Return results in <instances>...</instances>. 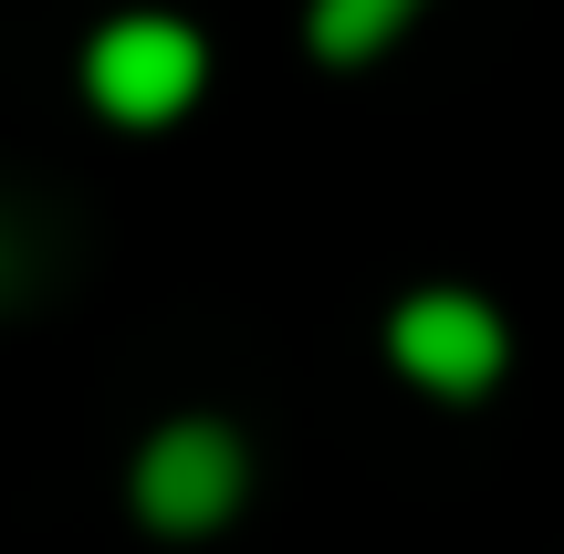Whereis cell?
Returning <instances> with one entry per match:
<instances>
[{
    "label": "cell",
    "mask_w": 564,
    "mask_h": 554,
    "mask_svg": "<svg viewBox=\"0 0 564 554\" xmlns=\"http://www.w3.org/2000/svg\"><path fill=\"white\" fill-rule=\"evenodd\" d=\"M387 346H398V367L419 377V388H440V398H470V388L502 377V325H491L470 293H419Z\"/></svg>",
    "instance_id": "obj_3"
},
{
    "label": "cell",
    "mask_w": 564,
    "mask_h": 554,
    "mask_svg": "<svg viewBox=\"0 0 564 554\" xmlns=\"http://www.w3.org/2000/svg\"><path fill=\"white\" fill-rule=\"evenodd\" d=\"M84 84H95L105 116L167 126L188 95H199V42H188L178 21H116V32L95 42V63H84Z\"/></svg>",
    "instance_id": "obj_2"
},
{
    "label": "cell",
    "mask_w": 564,
    "mask_h": 554,
    "mask_svg": "<svg viewBox=\"0 0 564 554\" xmlns=\"http://www.w3.org/2000/svg\"><path fill=\"white\" fill-rule=\"evenodd\" d=\"M32 283H42V251H21V220L0 209V304H21Z\"/></svg>",
    "instance_id": "obj_5"
},
{
    "label": "cell",
    "mask_w": 564,
    "mask_h": 554,
    "mask_svg": "<svg viewBox=\"0 0 564 554\" xmlns=\"http://www.w3.org/2000/svg\"><path fill=\"white\" fill-rule=\"evenodd\" d=\"M408 11H419V0H314V53L356 63V53H377Z\"/></svg>",
    "instance_id": "obj_4"
},
{
    "label": "cell",
    "mask_w": 564,
    "mask_h": 554,
    "mask_svg": "<svg viewBox=\"0 0 564 554\" xmlns=\"http://www.w3.org/2000/svg\"><path fill=\"white\" fill-rule=\"evenodd\" d=\"M241 502V439L209 430V419H178V430L147 439L137 460V513L167 523V534H209V523Z\"/></svg>",
    "instance_id": "obj_1"
}]
</instances>
